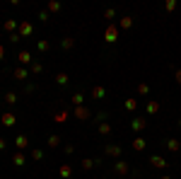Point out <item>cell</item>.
Returning a JSON list of instances; mask_svg holds the SVG:
<instances>
[{
    "label": "cell",
    "mask_w": 181,
    "mask_h": 179,
    "mask_svg": "<svg viewBox=\"0 0 181 179\" xmlns=\"http://www.w3.org/2000/svg\"><path fill=\"white\" fill-rule=\"evenodd\" d=\"M17 61H20V63H29V61H31V53H29V51H20Z\"/></svg>",
    "instance_id": "6da1fadb"
},
{
    "label": "cell",
    "mask_w": 181,
    "mask_h": 179,
    "mask_svg": "<svg viewBox=\"0 0 181 179\" xmlns=\"http://www.w3.org/2000/svg\"><path fill=\"white\" fill-rule=\"evenodd\" d=\"M106 41H109V44L116 41V27H109V29H106Z\"/></svg>",
    "instance_id": "7a4b0ae2"
},
{
    "label": "cell",
    "mask_w": 181,
    "mask_h": 179,
    "mask_svg": "<svg viewBox=\"0 0 181 179\" xmlns=\"http://www.w3.org/2000/svg\"><path fill=\"white\" fill-rule=\"evenodd\" d=\"M75 116H77V119H87V116H90V111H87L85 107H77V109H75Z\"/></svg>",
    "instance_id": "3957f363"
},
{
    "label": "cell",
    "mask_w": 181,
    "mask_h": 179,
    "mask_svg": "<svg viewBox=\"0 0 181 179\" xmlns=\"http://www.w3.org/2000/svg\"><path fill=\"white\" fill-rule=\"evenodd\" d=\"M20 34H24V36L31 34V24L29 22H22V24H20Z\"/></svg>",
    "instance_id": "277c9868"
},
{
    "label": "cell",
    "mask_w": 181,
    "mask_h": 179,
    "mask_svg": "<svg viewBox=\"0 0 181 179\" xmlns=\"http://www.w3.org/2000/svg\"><path fill=\"white\" fill-rule=\"evenodd\" d=\"M2 124L5 126H12L15 124V114H2Z\"/></svg>",
    "instance_id": "5b68a950"
},
{
    "label": "cell",
    "mask_w": 181,
    "mask_h": 179,
    "mask_svg": "<svg viewBox=\"0 0 181 179\" xmlns=\"http://www.w3.org/2000/svg\"><path fill=\"white\" fill-rule=\"evenodd\" d=\"M133 128H135V131L145 128V119H133Z\"/></svg>",
    "instance_id": "8992f818"
},
{
    "label": "cell",
    "mask_w": 181,
    "mask_h": 179,
    "mask_svg": "<svg viewBox=\"0 0 181 179\" xmlns=\"http://www.w3.org/2000/svg\"><path fill=\"white\" fill-rule=\"evenodd\" d=\"M104 152H106V155H114V157H116V155H121V148H116V145H111V148H106Z\"/></svg>",
    "instance_id": "52a82bcc"
},
{
    "label": "cell",
    "mask_w": 181,
    "mask_h": 179,
    "mask_svg": "<svg viewBox=\"0 0 181 179\" xmlns=\"http://www.w3.org/2000/svg\"><path fill=\"white\" fill-rule=\"evenodd\" d=\"M92 95H94V99H101V97H104V87H94Z\"/></svg>",
    "instance_id": "ba28073f"
},
{
    "label": "cell",
    "mask_w": 181,
    "mask_h": 179,
    "mask_svg": "<svg viewBox=\"0 0 181 179\" xmlns=\"http://www.w3.org/2000/svg\"><path fill=\"white\" fill-rule=\"evenodd\" d=\"M15 77H17V80H24V77H27V70H24V68H17V70H15Z\"/></svg>",
    "instance_id": "9c48e42d"
},
{
    "label": "cell",
    "mask_w": 181,
    "mask_h": 179,
    "mask_svg": "<svg viewBox=\"0 0 181 179\" xmlns=\"http://www.w3.org/2000/svg\"><path fill=\"white\" fill-rule=\"evenodd\" d=\"M133 148H135V150H143V148H145V141H143V138H135V141H133Z\"/></svg>",
    "instance_id": "30bf717a"
},
{
    "label": "cell",
    "mask_w": 181,
    "mask_h": 179,
    "mask_svg": "<svg viewBox=\"0 0 181 179\" xmlns=\"http://www.w3.org/2000/svg\"><path fill=\"white\" fill-rule=\"evenodd\" d=\"M130 24H133V20H130V17H121V27H123V29H128Z\"/></svg>",
    "instance_id": "8fae6325"
},
{
    "label": "cell",
    "mask_w": 181,
    "mask_h": 179,
    "mask_svg": "<svg viewBox=\"0 0 181 179\" xmlns=\"http://www.w3.org/2000/svg\"><path fill=\"white\" fill-rule=\"evenodd\" d=\"M152 165H154V167H167V162H164L162 157H152Z\"/></svg>",
    "instance_id": "7c38bea8"
},
{
    "label": "cell",
    "mask_w": 181,
    "mask_h": 179,
    "mask_svg": "<svg viewBox=\"0 0 181 179\" xmlns=\"http://www.w3.org/2000/svg\"><path fill=\"white\" fill-rule=\"evenodd\" d=\"M116 172L126 174V172H128V165H126V162H119V165H116Z\"/></svg>",
    "instance_id": "4fadbf2b"
},
{
    "label": "cell",
    "mask_w": 181,
    "mask_h": 179,
    "mask_svg": "<svg viewBox=\"0 0 181 179\" xmlns=\"http://www.w3.org/2000/svg\"><path fill=\"white\" fill-rule=\"evenodd\" d=\"M12 160H15V165H24V155H22V152H17Z\"/></svg>",
    "instance_id": "5bb4252c"
},
{
    "label": "cell",
    "mask_w": 181,
    "mask_h": 179,
    "mask_svg": "<svg viewBox=\"0 0 181 179\" xmlns=\"http://www.w3.org/2000/svg\"><path fill=\"white\" fill-rule=\"evenodd\" d=\"M60 177H70V167H68V165H63V167H60Z\"/></svg>",
    "instance_id": "9a60e30c"
},
{
    "label": "cell",
    "mask_w": 181,
    "mask_h": 179,
    "mask_svg": "<svg viewBox=\"0 0 181 179\" xmlns=\"http://www.w3.org/2000/svg\"><path fill=\"white\" fill-rule=\"evenodd\" d=\"M56 82H58V85H65V82H68V75H65V73H60L58 77H56Z\"/></svg>",
    "instance_id": "2e32d148"
},
{
    "label": "cell",
    "mask_w": 181,
    "mask_h": 179,
    "mask_svg": "<svg viewBox=\"0 0 181 179\" xmlns=\"http://www.w3.org/2000/svg\"><path fill=\"white\" fill-rule=\"evenodd\" d=\"M147 111H150V114H154V111H159V104H157V102H150V107H147Z\"/></svg>",
    "instance_id": "e0dca14e"
},
{
    "label": "cell",
    "mask_w": 181,
    "mask_h": 179,
    "mask_svg": "<svg viewBox=\"0 0 181 179\" xmlns=\"http://www.w3.org/2000/svg\"><path fill=\"white\" fill-rule=\"evenodd\" d=\"M68 119V111H60V114H56V121H65Z\"/></svg>",
    "instance_id": "ac0fdd59"
},
{
    "label": "cell",
    "mask_w": 181,
    "mask_h": 179,
    "mask_svg": "<svg viewBox=\"0 0 181 179\" xmlns=\"http://www.w3.org/2000/svg\"><path fill=\"white\" fill-rule=\"evenodd\" d=\"M17 145H20V148H27V138H24V136H20V138H17Z\"/></svg>",
    "instance_id": "d6986e66"
},
{
    "label": "cell",
    "mask_w": 181,
    "mask_h": 179,
    "mask_svg": "<svg viewBox=\"0 0 181 179\" xmlns=\"http://www.w3.org/2000/svg\"><path fill=\"white\" fill-rule=\"evenodd\" d=\"M73 102L80 107V104H82V95H73Z\"/></svg>",
    "instance_id": "ffe728a7"
},
{
    "label": "cell",
    "mask_w": 181,
    "mask_h": 179,
    "mask_svg": "<svg viewBox=\"0 0 181 179\" xmlns=\"http://www.w3.org/2000/svg\"><path fill=\"white\" fill-rule=\"evenodd\" d=\"M169 150H179V141H169Z\"/></svg>",
    "instance_id": "44dd1931"
},
{
    "label": "cell",
    "mask_w": 181,
    "mask_h": 179,
    "mask_svg": "<svg viewBox=\"0 0 181 179\" xmlns=\"http://www.w3.org/2000/svg\"><path fill=\"white\" fill-rule=\"evenodd\" d=\"M73 46V39H63V48H70Z\"/></svg>",
    "instance_id": "7402d4cb"
},
{
    "label": "cell",
    "mask_w": 181,
    "mask_h": 179,
    "mask_svg": "<svg viewBox=\"0 0 181 179\" xmlns=\"http://www.w3.org/2000/svg\"><path fill=\"white\" fill-rule=\"evenodd\" d=\"M126 109H135V99H128V102H126Z\"/></svg>",
    "instance_id": "603a6c76"
},
{
    "label": "cell",
    "mask_w": 181,
    "mask_h": 179,
    "mask_svg": "<svg viewBox=\"0 0 181 179\" xmlns=\"http://www.w3.org/2000/svg\"><path fill=\"white\" fill-rule=\"evenodd\" d=\"M176 80H179V82H181V70H179V73H176Z\"/></svg>",
    "instance_id": "cb8c5ba5"
},
{
    "label": "cell",
    "mask_w": 181,
    "mask_h": 179,
    "mask_svg": "<svg viewBox=\"0 0 181 179\" xmlns=\"http://www.w3.org/2000/svg\"><path fill=\"white\" fill-rule=\"evenodd\" d=\"M2 53H5V48H2V46H0V58H2Z\"/></svg>",
    "instance_id": "d4e9b609"
}]
</instances>
